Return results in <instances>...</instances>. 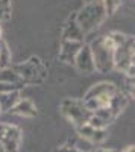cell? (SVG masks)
I'll use <instances>...</instances> for the list:
<instances>
[{"mask_svg":"<svg viewBox=\"0 0 135 152\" xmlns=\"http://www.w3.org/2000/svg\"><path fill=\"white\" fill-rule=\"evenodd\" d=\"M118 94H120V88L115 84L103 81V82L91 85L87 90V93L83 94L82 102L91 114L97 111H105V110L111 111L112 114V108H114V104H115ZM112 117H114V114H112Z\"/></svg>","mask_w":135,"mask_h":152,"instance_id":"obj_1","label":"cell"},{"mask_svg":"<svg viewBox=\"0 0 135 152\" xmlns=\"http://www.w3.org/2000/svg\"><path fill=\"white\" fill-rule=\"evenodd\" d=\"M91 55H93V62L94 69L99 73H109L114 70V50L115 46L109 35H102L97 37L96 40L88 43Z\"/></svg>","mask_w":135,"mask_h":152,"instance_id":"obj_2","label":"cell"},{"mask_svg":"<svg viewBox=\"0 0 135 152\" xmlns=\"http://www.w3.org/2000/svg\"><path fill=\"white\" fill-rule=\"evenodd\" d=\"M106 18L108 17H106L105 11H103L102 2H99V3H88V5H85L78 14H75L76 24H78V28L81 29V32L83 34V37L91 34L93 31H96Z\"/></svg>","mask_w":135,"mask_h":152,"instance_id":"obj_3","label":"cell"},{"mask_svg":"<svg viewBox=\"0 0 135 152\" xmlns=\"http://www.w3.org/2000/svg\"><path fill=\"white\" fill-rule=\"evenodd\" d=\"M24 85H40L47 78V67L38 56H30L28 61L12 67Z\"/></svg>","mask_w":135,"mask_h":152,"instance_id":"obj_4","label":"cell"},{"mask_svg":"<svg viewBox=\"0 0 135 152\" xmlns=\"http://www.w3.org/2000/svg\"><path fill=\"white\" fill-rule=\"evenodd\" d=\"M59 111L70 123L75 125L76 128L88 123V119L91 117V113L83 105L82 99H73V97L64 99L59 105Z\"/></svg>","mask_w":135,"mask_h":152,"instance_id":"obj_5","label":"cell"},{"mask_svg":"<svg viewBox=\"0 0 135 152\" xmlns=\"http://www.w3.org/2000/svg\"><path fill=\"white\" fill-rule=\"evenodd\" d=\"M134 37H128V40L115 47L114 50V70L126 73L129 79H134Z\"/></svg>","mask_w":135,"mask_h":152,"instance_id":"obj_6","label":"cell"},{"mask_svg":"<svg viewBox=\"0 0 135 152\" xmlns=\"http://www.w3.org/2000/svg\"><path fill=\"white\" fill-rule=\"evenodd\" d=\"M21 143V129L15 125L0 122V145L5 152H18Z\"/></svg>","mask_w":135,"mask_h":152,"instance_id":"obj_7","label":"cell"},{"mask_svg":"<svg viewBox=\"0 0 135 152\" xmlns=\"http://www.w3.org/2000/svg\"><path fill=\"white\" fill-rule=\"evenodd\" d=\"M73 66L76 67V70L79 73H83V75H91V73L96 72L94 62H93V55H91V50H90L88 43H83V46L81 47L78 55L75 56Z\"/></svg>","mask_w":135,"mask_h":152,"instance_id":"obj_8","label":"cell"},{"mask_svg":"<svg viewBox=\"0 0 135 152\" xmlns=\"http://www.w3.org/2000/svg\"><path fill=\"white\" fill-rule=\"evenodd\" d=\"M78 131V135L83 140H87L88 143H91L93 146L96 145H102L105 140H106V129H96L93 126H90L88 123H85L79 128H76Z\"/></svg>","mask_w":135,"mask_h":152,"instance_id":"obj_9","label":"cell"},{"mask_svg":"<svg viewBox=\"0 0 135 152\" xmlns=\"http://www.w3.org/2000/svg\"><path fill=\"white\" fill-rule=\"evenodd\" d=\"M83 46L82 41H70V40H61V47H59V59L67 64H73L75 56Z\"/></svg>","mask_w":135,"mask_h":152,"instance_id":"obj_10","label":"cell"},{"mask_svg":"<svg viewBox=\"0 0 135 152\" xmlns=\"http://www.w3.org/2000/svg\"><path fill=\"white\" fill-rule=\"evenodd\" d=\"M9 113L15 114V116H20V117H29V119H32V117L36 116V105L32 102V99L21 97Z\"/></svg>","mask_w":135,"mask_h":152,"instance_id":"obj_11","label":"cell"},{"mask_svg":"<svg viewBox=\"0 0 135 152\" xmlns=\"http://www.w3.org/2000/svg\"><path fill=\"white\" fill-rule=\"evenodd\" d=\"M83 34L81 32V29L78 28V24H76V20H75V15L70 17L68 21L65 23V26H64V31H62V38L61 40H70V41H83Z\"/></svg>","mask_w":135,"mask_h":152,"instance_id":"obj_12","label":"cell"},{"mask_svg":"<svg viewBox=\"0 0 135 152\" xmlns=\"http://www.w3.org/2000/svg\"><path fill=\"white\" fill-rule=\"evenodd\" d=\"M20 99V91L0 93V113H9Z\"/></svg>","mask_w":135,"mask_h":152,"instance_id":"obj_13","label":"cell"},{"mask_svg":"<svg viewBox=\"0 0 135 152\" xmlns=\"http://www.w3.org/2000/svg\"><path fill=\"white\" fill-rule=\"evenodd\" d=\"M0 82H3V84H23L20 76L17 75V72L12 67L0 69Z\"/></svg>","mask_w":135,"mask_h":152,"instance_id":"obj_14","label":"cell"},{"mask_svg":"<svg viewBox=\"0 0 135 152\" xmlns=\"http://www.w3.org/2000/svg\"><path fill=\"white\" fill-rule=\"evenodd\" d=\"M11 59H12L11 49L6 44V41L2 40V41H0V69L11 67Z\"/></svg>","mask_w":135,"mask_h":152,"instance_id":"obj_15","label":"cell"},{"mask_svg":"<svg viewBox=\"0 0 135 152\" xmlns=\"http://www.w3.org/2000/svg\"><path fill=\"white\" fill-rule=\"evenodd\" d=\"M12 15V2L11 0H0V24L6 23Z\"/></svg>","mask_w":135,"mask_h":152,"instance_id":"obj_16","label":"cell"},{"mask_svg":"<svg viewBox=\"0 0 135 152\" xmlns=\"http://www.w3.org/2000/svg\"><path fill=\"white\" fill-rule=\"evenodd\" d=\"M102 6H103V11H105L106 17H111L121 6V0H102Z\"/></svg>","mask_w":135,"mask_h":152,"instance_id":"obj_17","label":"cell"},{"mask_svg":"<svg viewBox=\"0 0 135 152\" xmlns=\"http://www.w3.org/2000/svg\"><path fill=\"white\" fill-rule=\"evenodd\" d=\"M23 87H24V84H3V82H0V93L20 91Z\"/></svg>","mask_w":135,"mask_h":152,"instance_id":"obj_18","label":"cell"},{"mask_svg":"<svg viewBox=\"0 0 135 152\" xmlns=\"http://www.w3.org/2000/svg\"><path fill=\"white\" fill-rule=\"evenodd\" d=\"M56 152H79V151L75 149V148H71V146H67V145H65V146H61Z\"/></svg>","mask_w":135,"mask_h":152,"instance_id":"obj_19","label":"cell"},{"mask_svg":"<svg viewBox=\"0 0 135 152\" xmlns=\"http://www.w3.org/2000/svg\"><path fill=\"white\" fill-rule=\"evenodd\" d=\"M121 152H135V148H134V146H128L126 149H123Z\"/></svg>","mask_w":135,"mask_h":152,"instance_id":"obj_20","label":"cell"},{"mask_svg":"<svg viewBox=\"0 0 135 152\" xmlns=\"http://www.w3.org/2000/svg\"><path fill=\"white\" fill-rule=\"evenodd\" d=\"M83 2H85V5H88V3H99L102 0H83Z\"/></svg>","mask_w":135,"mask_h":152,"instance_id":"obj_21","label":"cell"},{"mask_svg":"<svg viewBox=\"0 0 135 152\" xmlns=\"http://www.w3.org/2000/svg\"><path fill=\"white\" fill-rule=\"evenodd\" d=\"M0 152H5V151H3V148H2V145H0Z\"/></svg>","mask_w":135,"mask_h":152,"instance_id":"obj_22","label":"cell"}]
</instances>
